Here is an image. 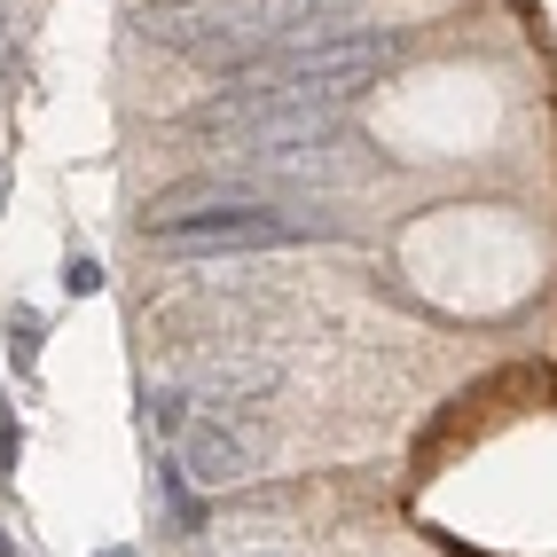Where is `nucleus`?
<instances>
[{
  "mask_svg": "<svg viewBox=\"0 0 557 557\" xmlns=\"http://www.w3.org/2000/svg\"><path fill=\"white\" fill-rule=\"evenodd\" d=\"M141 40L205 63V71H220V79H236V71L275 55L268 32H259V16H251V0H150V9H141Z\"/></svg>",
  "mask_w": 557,
  "mask_h": 557,
  "instance_id": "obj_1",
  "label": "nucleus"
},
{
  "mask_svg": "<svg viewBox=\"0 0 557 557\" xmlns=\"http://www.w3.org/2000/svg\"><path fill=\"white\" fill-rule=\"evenodd\" d=\"M150 236L181 259H244V251H283V244H314L322 220L283 212L275 197L259 205H197V212H165L150 220Z\"/></svg>",
  "mask_w": 557,
  "mask_h": 557,
  "instance_id": "obj_2",
  "label": "nucleus"
},
{
  "mask_svg": "<svg viewBox=\"0 0 557 557\" xmlns=\"http://www.w3.org/2000/svg\"><path fill=\"white\" fill-rule=\"evenodd\" d=\"M173 471L189 479V487H205V495L212 487H236V479L259 471V440L212 408V417H189V424L173 432Z\"/></svg>",
  "mask_w": 557,
  "mask_h": 557,
  "instance_id": "obj_3",
  "label": "nucleus"
},
{
  "mask_svg": "<svg viewBox=\"0 0 557 557\" xmlns=\"http://www.w3.org/2000/svg\"><path fill=\"white\" fill-rule=\"evenodd\" d=\"M275 385V361H228V354H220V361H197V377H189V393L197 400H244V393H268Z\"/></svg>",
  "mask_w": 557,
  "mask_h": 557,
  "instance_id": "obj_4",
  "label": "nucleus"
},
{
  "mask_svg": "<svg viewBox=\"0 0 557 557\" xmlns=\"http://www.w3.org/2000/svg\"><path fill=\"white\" fill-rule=\"evenodd\" d=\"M197 557H299V542H275V534H228V542H212Z\"/></svg>",
  "mask_w": 557,
  "mask_h": 557,
  "instance_id": "obj_5",
  "label": "nucleus"
},
{
  "mask_svg": "<svg viewBox=\"0 0 557 557\" xmlns=\"http://www.w3.org/2000/svg\"><path fill=\"white\" fill-rule=\"evenodd\" d=\"M63 283H71V290H102V268H95V259H71Z\"/></svg>",
  "mask_w": 557,
  "mask_h": 557,
  "instance_id": "obj_6",
  "label": "nucleus"
},
{
  "mask_svg": "<svg viewBox=\"0 0 557 557\" xmlns=\"http://www.w3.org/2000/svg\"><path fill=\"white\" fill-rule=\"evenodd\" d=\"M102 557H134V549H102Z\"/></svg>",
  "mask_w": 557,
  "mask_h": 557,
  "instance_id": "obj_7",
  "label": "nucleus"
}]
</instances>
